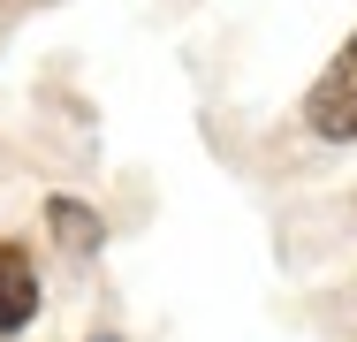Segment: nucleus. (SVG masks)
<instances>
[{
    "label": "nucleus",
    "mask_w": 357,
    "mask_h": 342,
    "mask_svg": "<svg viewBox=\"0 0 357 342\" xmlns=\"http://www.w3.org/2000/svg\"><path fill=\"white\" fill-rule=\"evenodd\" d=\"M31 312H38V274L15 244H0V335H15Z\"/></svg>",
    "instance_id": "nucleus-2"
},
{
    "label": "nucleus",
    "mask_w": 357,
    "mask_h": 342,
    "mask_svg": "<svg viewBox=\"0 0 357 342\" xmlns=\"http://www.w3.org/2000/svg\"><path fill=\"white\" fill-rule=\"evenodd\" d=\"M304 114H312L319 137H357V38L327 61V76L312 84V107Z\"/></svg>",
    "instance_id": "nucleus-1"
},
{
    "label": "nucleus",
    "mask_w": 357,
    "mask_h": 342,
    "mask_svg": "<svg viewBox=\"0 0 357 342\" xmlns=\"http://www.w3.org/2000/svg\"><path fill=\"white\" fill-rule=\"evenodd\" d=\"M54 228H61V236H69L76 251H91V244H99V221H91V213H84V205H69V198L54 205Z\"/></svg>",
    "instance_id": "nucleus-3"
}]
</instances>
